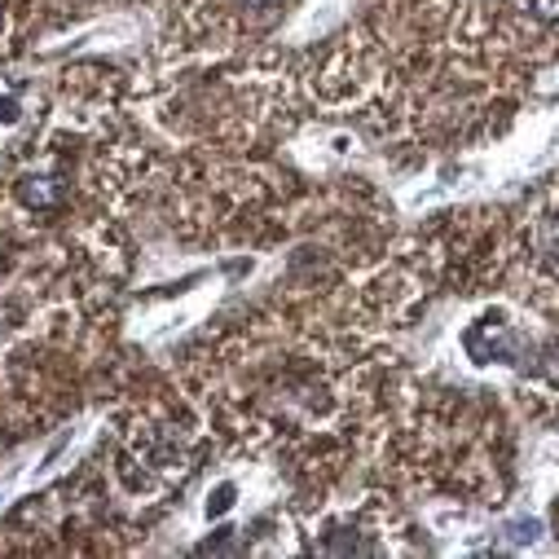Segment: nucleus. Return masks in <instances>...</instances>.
Segmentation results:
<instances>
[{
    "instance_id": "obj_1",
    "label": "nucleus",
    "mask_w": 559,
    "mask_h": 559,
    "mask_svg": "<svg viewBox=\"0 0 559 559\" xmlns=\"http://www.w3.org/2000/svg\"><path fill=\"white\" fill-rule=\"evenodd\" d=\"M19 199H23L27 207H36V212H53V207H62V199H67V181H62L58 173H27V177L19 181Z\"/></svg>"
},
{
    "instance_id": "obj_2",
    "label": "nucleus",
    "mask_w": 559,
    "mask_h": 559,
    "mask_svg": "<svg viewBox=\"0 0 559 559\" xmlns=\"http://www.w3.org/2000/svg\"><path fill=\"white\" fill-rule=\"evenodd\" d=\"M537 247L546 260H559V216H546L542 229H537Z\"/></svg>"
},
{
    "instance_id": "obj_3",
    "label": "nucleus",
    "mask_w": 559,
    "mask_h": 559,
    "mask_svg": "<svg viewBox=\"0 0 559 559\" xmlns=\"http://www.w3.org/2000/svg\"><path fill=\"white\" fill-rule=\"evenodd\" d=\"M528 14L537 23H559V0H528Z\"/></svg>"
},
{
    "instance_id": "obj_4",
    "label": "nucleus",
    "mask_w": 559,
    "mask_h": 559,
    "mask_svg": "<svg viewBox=\"0 0 559 559\" xmlns=\"http://www.w3.org/2000/svg\"><path fill=\"white\" fill-rule=\"evenodd\" d=\"M229 507H234V485H221V489L212 493V502H207V511H212V515H225Z\"/></svg>"
},
{
    "instance_id": "obj_5",
    "label": "nucleus",
    "mask_w": 559,
    "mask_h": 559,
    "mask_svg": "<svg viewBox=\"0 0 559 559\" xmlns=\"http://www.w3.org/2000/svg\"><path fill=\"white\" fill-rule=\"evenodd\" d=\"M238 5H247V10H264V5H273V0H238Z\"/></svg>"
},
{
    "instance_id": "obj_6",
    "label": "nucleus",
    "mask_w": 559,
    "mask_h": 559,
    "mask_svg": "<svg viewBox=\"0 0 559 559\" xmlns=\"http://www.w3.org/2000/svg\"><path fill=\"white\" fill-rule=\"evenodd\" d=\"M0 27H5V0H0Z\"/></svg>"
}]
</instances>
